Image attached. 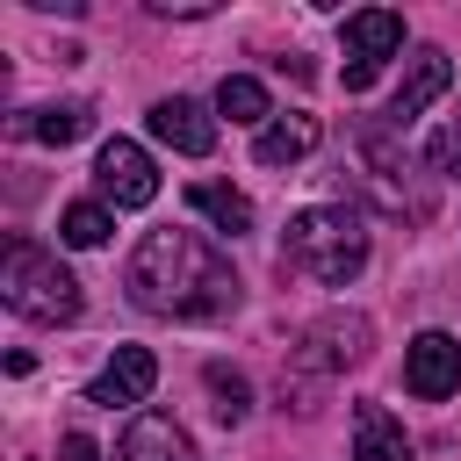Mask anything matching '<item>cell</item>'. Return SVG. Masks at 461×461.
<instances>
[{
    "label": "cell",
    "instance_id": "obj_1",
    "mask_svg": "<svg viewBox=\"0 0 461 461\" xmlns=\"http://www.w3.org/2000/svg\"><path fill=\"white\" fill-rule=\"evenodd\" d=\"M122 288L144 317H173V324H209V317L238 310V267L202 230H173V223L137 238Z\"/></svg>",
    "mask_w": 461,
    "mask_h": 461
},
{
    "label": "cell",
    "instance_id": "obj_2",
    "mask_svg": "<svg viewBox=\"0 0 461 461\" xmlns=\"http://www.w3.org/2000/svg\"><path fill=\"white\" fill-rule=\"evenodd\" d=\"M281 267L324 281V288H346L360 267H367V230L353 209H303L288 216V238H281Z\"/></svg>",
    "mask_w": 461,
    "mask_h": 461
},
{
    "label": "cell",
    "instance_id": "obj_3",
    "mask_svg": "<svg viewBox=\"0 0 461 461\" xmlns=\"http://www.w3.org/2000/svg\"><path fill=\"white\" fill-rule=\"evenodd\" d=\"M0 295H7V310L14 317H29V324H72L79 317V281H72V267H58L43 245H29V238H7V259H0Z\"/></svg>",
    "mask_w": 461,
    "mask_h": 461
},
{
    "label": "cell",
    "instance_id": "obj_4",
    "mask_svg": "<svg viewBox=\"0 0 461 461\" xmlns=\"http://www.w3.org/2000/svg\"><path fill=\"white\" fill-rule=\"evenodd\" d=\"M396 50H403V14H389V7H360V14H346V65H339L346 94H367L375 72H382Z\"/></svg>",
    "mask_w": 461,
    "mask_h": 461
},
{
    "label": "cell",
    "instance_id": "obj_5",
    "mask_svg": "<svg viewBox=\"0 0 461 461\" xmlns=\"http://www.w3.org/2000/svg\"><path fill=\"white\" fill-rule=\"evenodd\" d=\"M94 180H101V194H108L115 209H144V202L158 194V166H151V151L130 144V137H108V144L94 151Z\"/></svg>",
    "mask_w": 461,
    "mask_h": 461
},
{
    "label": "cell",
    "instance_id": "obj_6",
    "mask_svg": "<svg viewBox=\"0 0 461 461\" xmlns=\"http://www.w3.org/2000/svg\"><path fill=\"white\" fill-rule=\"evenodd\" d=\"M403 389H411L418 403L454 396V389H461V339H454V331H418V339L403 346Z\"/></svg>",
    "mask_w": 461,
    "mask_h": 461
},
{
    "label": "cell",
    "instance_id": "obj_7",
    "mask_svg": "<svg viewBox=\"0 0 461 461\" xmlns=\"http://www.w3.org/2000/svg\"><path fill=\"white\" fill-rule=\"evenodd\" d=\"M447 86H454L447 50H432V43H425V50H411V65H403V79H396V94H389V115H382V122H389V130H411V122H418Z\"/></svg>",
    "mask_w": 461,
    "mask_h": 461
},
{
    "label": "cell",
    "instance_id": "obj_8",
    "mask_svg": "<svg viewBox=\"0 0 461 461\" xmlns=\"http://www.w3.org/2000/svg\"><path fill=\"white\" fill-rule=\"evenodd\" d=\"M367 353V317H346V310H331V317H317L310 331H303V346H295V367H317V375H331V367H353Z\"/></svg>",
    "mask_w": 461,
    "mask_h": 461
},
{
    "label": "cell",
    "instance_id": "obj_9",
    "mask_svg": "<svg viewBox=\"0 0 461 461\" xmlns=\"http://www.w3.org/2000/svg\"><path fill=\"white\" fill-rule=\"evenodd\" d=\"M151 382H158L151 346H115V360L86 382V403H101V411H130V403H144V396H151Z\"/></svg>",
    "mask_w": 461,
    "mask_h": 461
},
{
    "label": "cell",
    "instance_id": "obj_10",
    "mask_svg": "<svg viewBox=\"0 0 461 461\" xmlns=\"http://www.w3.org/2000/svg\"><path fill=\"white\" fill-rule=\"evenodd\" d=\"M151 137H158V144H173L180 158H209V151H216V122H209V108H202V101H187V94L151 101Z\"/></svg>",
    "mask_w": 461,
    "mask_h": 461
},
{
    "label": "cell",
    "instance_id": "obj_11",
    "mask_svg": "<svg viewBox=\"0 0 461 461\" xmlns=\"http://www.w3.org/2000/svg\"><path fill=\"white\" fill-rule=\"evenodd\" d=\"M115 461H194V439L166 418V411H137L115 439Z\"/></svg>",
    "mask_w": 461,
    "mask_h": 461
},
{
    "label": "cell",
    "instance_id": "obj_12",
    "mask_svg": "<svg viewBox=\"0 0 461 461\" xmlns=\"http://www.w3.org/2000/svg\"><path fill=\"white\" fill-rule=\"evenodd\" d=\"M353 461H418V454H411V432L382 403H360L353 411Z\"/></svg>",
    "mask_w": 461,
    "mask_h": 461
},
{
    "label": "cell",
    "instance_id": "obj_13",
    "mask_svg": "<svg viewBox=\"0 0 461 461\" xmlns=\"http://www.w3.org/2000/svg\"><path fill=\"white\" fill-rule=\"evenodd\" d=\"M317 151V122L310 115H274L259 137H252V158L259 166H295V158H310Z\"/></svg>",
    "mask_w": 461,
    "mask_h": 461
},
{
    "label": "cell",
    "instance_id": "obj_14",
    "mask_svg": "<svg viewBox=\"0 0 461 461\" xmlns=\"http://www.w3.org/2000/svg\"><path fill=\"white\" fill-rule=\"evenodd\" d=\"M187 209H194V216H209V223H216V230H230V238H238V230H252V202H245L238 187H223V180H194V187H187Z\"/></svg>",
    "mask_w": 461,
    "mask_h": 461
},
{
    "label": "cell",
    "instance_id": "obj_15",
    "mask_svg": "<svg viewBox=\"0 0 461 461\" xmlns=\"http://www.w3.org/2000/svg\"><path fill=\"white\" fill-rule=\"evenodd\" d=\"M14 137H36V144H72V137H86V108H79V101H58V108H22V115H14Z\"/></svg>",
    "mask_w": 461,
    "mask_h": 461
},
{
    "label": "cell",
    "instance_id": "obj_16",
    "mask_svg": "<svg viewBox=\"0 0 461 461\" xmlns=\"http://www.w3.org/2000/svg\"><path fill=\"white\" fill-rule=\"evenodd\" d=\"M216 115H230V122H259V130H267L274 108H267V86H259L252 72H230V79L216 86Z\"/></svg>",
    "mask_w": 461,
    "mask_h": 461
},
{
    "label": "cell",
    "instance_id": "obj_17",
    "mask_svg": "<svg viewBox=\"0 0 461 461\" xmlns=\"http://www.w3.org/2000/svg\"><path fill=\"white\" fill-rule=\"evenodd\" d=\"M108 230H115L108 202H72V209L58 216V238H65V245H101Z\"/></svg>",
    "mask_w": 461,
    "mask_h": 461
},
{
    "label": "cell",
    "instance_id": "obj_18",
    "mask_svg": "<svg viewBox=\"0 0 461 461\" xmlns=\"http://www.w3.org/2000/svg\"><path fill=\"white\" fill-rule=\"evenodd\" d=\"M202 382H209V396H216V418H223V425H238V418L252 411V382H245L238 367H223V360H216Z\"/></svg>",
    "mask_w": 461,
    "mask_h": 461
},
{
    "label": "cell",
    "instance_id": "obj_19",
    "mask_svg": "<svg viewBox=\"0 0 461 461\" xmlns=\"http://www.w3.org/2000/svg\"><path fill=\"white\" fill-rule=\"evenodd\" d=\"M425 158H432V166H439L447 180H461V115H454V122H447V130H439V137L425 144Z\"/></svg>",
    "mask_w": 461,
    "mask_h": 461
},
{
    "label": "cell",
    "instance_id": "obj_20",
    "mask_svg": "<svg viewBox=\"0 0 461 461\" xmlns=\"http://www.w3.org/2000/svg\"><path fill=\"white\" fill-rule=\"evenodd\" d=\"M58 461H101V447H94L86 432H65V439H58Z\"/></svg>",
    "mask_w": 461,
    "mask_h": 461
}]
</instances>
